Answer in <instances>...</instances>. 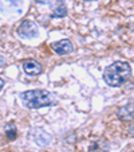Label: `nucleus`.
<instances>
[{
    "label": "nucleus",
    "instance_id": "obj_1",
    "mask_svg": "<svg viewBox=\"0 0 134 152\" xmlns=\"http://www.w3.org/2000/svg\"><path fill=\"white\" fill-rule=\"evenodd\" d=\"M131 77V67L127 62L117 61L111 63L103 72V80L109 86L120 88L125 82H127Z\"/></svg>",
    "mask_w": 134,
    "mask_h": 152
},
{
    "label": "nucleus",
    "instance_id": "obj_2",
    "mask_svg": "<svg viewBox=\"0 0 134 152\" xmlns=\"http://www.w3.org/2000/svg\"><path fill=\"white\" fill-rule=\"evenodd\" d=\"M20 100H22L23 105L28 109H40L44 106L54 105L56 102L55 94L46 89H35L23 92L20 94Z\"/></svg>",
    "mask_w": 134,
    "mask_h": 152
},
{
    "label": "nucleus",
    "instance_id": "obj_3",
    "mask_svg": "<svg viewBox=\"0 0 134 152\" xmlns=\"http://www.w3.org/2000/svg\"><path fill=\"white\" fill-rule=\"evenodd\" d=\"M17 35L23 39H34L39 35V27L32 20H23L17 27Z\"/></svg>",
    "mask_w": 134,
    "mask_h": 152
},
{
    "label": "nucleus",
    "instance_id": "obj_4",
    "mask_svg": "<svg viewBox=\"0 0 134 152\" xmlns=\"http://www.w3.org/2000/svg\"><path fill=\"white\" fill-rule=\"evenodd\" d=\"M23 7V0H0V12L3 15H20Z\"/></svg>",
    "mask_w": 134,
    "mask_h": 152
},
{
    "label": "nucleus",
    "instance_id": "obj_5",
    "mask_svg": "<svg viewBox=\"0 0 134 152\" xmlns=\"http://www.w3.org/2000/svg\"><path fill=\"white\" fill-rule=\"evenodd\" d=\"M52 50L59 55H69L74 51V46L70 39H62L59 42H55L51 45Z\"/></svg>",
    "mask_w": 134,
    "mask_h": 152
},
{
    "label": "nucleus",
    "instance_id": "obj_6",
    "mask_svg": "<svg viewBox=\"0 0 134 152\" xmlns=\"http://www.w3.org/2000/svg\"><path fill=\"white\" fill-rule=\"evenodd\" d=\"M22 66H23L24 73L30 77H36L43 72V66L35 59H26Z\"/></svg>",
    "mask_w": 134,
    "mask_h": 152
},
{
    "label": "nucleus",
    "instance_id": "obj_7",
    "mask_svg": "<svg viewBox=\"0 0 134 152\" xmlns=\"http://www.w3.org/2000/svg\"><path fill=\"white\" fill-rule=\"evenodd\" d=\"M117 117L120 120H125V121L133 120L134 118V101H130L126 105L121 106L120 109L117 110Z\"/></svg>",
    "mask_w": 134,
    "mask_h": 152
},
{
    "label": "nucleus",
    "instance_id": "obj_8",
    "mask_svg": "<svg viewBox=\"0 0 134 152\" xmlns=\"http://www.w3.org/2000/svg\"><path fill=\"white\" fill-rule=\"evenodd\" d=\"M32 136H34L35 143L39 144V145H47V144L51 141V136L47 135L43 129H35Z\"/></svg>",
    "mask_w": 134,
    "mask_h": 152
},
{
    "label": "nucleus",
    "instance_id": "obj_9",
    "mask_svg": "<svg viewBox=\"0 0 134 152\" xmlns=\"http://www.w3.org/2000/svg\"><path fill=\"white\" fill-rule=\"evenodd\" d=\"M67 15V7L62 0H58L55 6L51 10V16L52 18H64Z\"/></svg>",
    "mask_w": 134,
    "mask_h": 152
},
{
    "label": "nucleus",
    "instance_id": "obj_10",
    "mask_svg": "<svg viewBox=\"0 0 134 152\" xmlns=\"http://www.w3.org/2000/svg\"><path fill=\"white\" fill-rule=\"evenodd\" d=\"M6 136L8 140H15L17 136V131H16V126H15L14 123H9L6 125Z\"/></svg>",
    "mask_w": 134,
    "mask_h": 152
},
{
    "label": "nucleus",
    "instance_id": "obj_11",
    "mask_svg": "<svg viewBox=\"0 0 134 152\" xmlns=\"http://www.w3.org/2000/svg\"><path fill=\"white\" fill-rule=\"evenodd\" d=\"M88 152H107V151H106V149H102V148H101L99 144H94V145L90 147Z\"/></svg>",
    "mask_w": 134,
    "mask_h": 152
},
{
    "label": "nucleus",
    "instance_id": "obj_12",
    "mask_svg": "<svg viewBox=\"0 0 134 152\" xmlns=\"http://www.w3.org/2000/svg\"><path fill=\"white\" fill-rule=\"evenodd\" d=\"M4 65H6V58H4V57H1V55H0V67H1V66H4Z\"/></svg>",
    "mask_w": 134,
    "mask_h": 152
},
{
    "label": "nucleus",
    "instance_id": "obj_13",
    "mask_svg": "<svg viewBox=\"0 0 134 152\" xmlns=\"http://www.w3.org/2000/svg\"><path fill=\"white\" fill-rule=\"evenodd\" d=\"M35 1L39 4H49L50 3V0H35Z\"/></svg>",
    "mask_w": 134,
    "mask_h": 152
},
{
    "label": "nucleus",
    "instance_id": "obj_14",
    "mask_svg": "<svg viewBox=\"0 0 134 152\" xmlns=\"http://www.w3.org/2000/svg\"><path fill=\"white\" fill-rule=\"evenodd\" d=\"M129 135H130V136H134V124L130 126V128H129Z\"/></svg>",
    "mask_w": 134,
    "mask_h": 152
},
{
    "label": "nucleus",
    "instance_id": "obj_15",
    "mask_svg": "<svg viewBox=\"0 0 134 152\" xmlns=\"http://www.w3.org/2000/svg\"><path fill=\"white\" fill-rule=\"evenodd\" d=\"M3 86H4V81L1 80V78H0V90L3 89Z\"/></svg>",
    "mask_w": 134,
    "mask_h": 152
},
{
    "label": "nucleus",
    "instance_id": "obj_16",
    "mask_svg": "<svg viewBox=\"0 0 134 152\" xmlns=\"http://www.w3.org/2000/svg\"><path fill=\"white\" fill-rule=\"evenodd\" d=\"M83 1H95V0H83Z\"/></svg>",
    "mask_w": 134,
    "mask_h": 152
}]
</instances>
